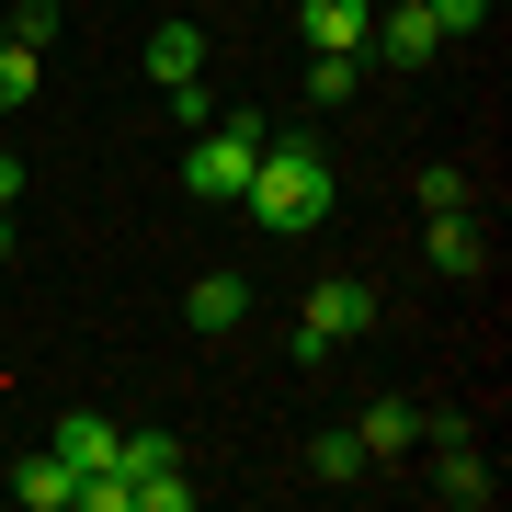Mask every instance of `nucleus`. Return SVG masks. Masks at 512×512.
Segmentation results:
<instances>
[{
  "label": "nucleus",
  "mask_w": 512,
  "mask_h": 512,
  "mask_svg": "<svg viewBox=\"0 0 512 512\" xmlns=\"http://www.w3.org/2000/svg\"><path fill=\"white\" fill-rule=\"evenodd\" d=\"M239 217H251V228H274V239H308V228H330V160H319L308 137H262Z\"/></svg>",
  "instance_id": "1"
},
{
  "label": "nucleus",
  "mask_w": 512,
  "mask_h": 512,
  "mask_svg": "<svg viewBox=\"0 0 512 512\" xmlns=\"http://www.w3.org/2000/svg\"><path fill=\"white\" fill-rule=\"evenodd\" d=\"M376 308H387V296H376L365 274H330V285H308V308H296V365H330L342 342H365V330H376Z\"/></svg>",
  "instance_id": "2"
},
{
  "label": "nucleus",
  "mask_w": 512,
  "mask_h": 512,
  "mask_svg": "<svg viewBox=\"0 0 512 512\" xmlns=\"http://www.w3.org/2000/svg\"><path fill=\"white\" fill-rule=\"evenodd\" d=\"M251 160H262V126H251V114H217V126H194V148H183V194L239 205V194H251Z\"/></svg>",
  "instance_id": "3"
},
{
  "label": "nucleus",
  "mask_w": 512,
  "mask_h": 512,
  "mask_svg": "<svg viewBox=\"0 0 512 512\" xmlns=\"http://www.w3.org/2000/svg\"><path fill=\"white\" fill-rule=\"evenodd\" d=\"M365 46H376V57H387L399 80H410V69H433V57H444V35H433V12H421V0H387V12L365 23Z\"/></svg>",
  "instance_id": "4"
},
{
  "label": "nucleus",
  "mask_w": 512,
  "mask_h": 512,
  "mask_svg": "<svg viewBox=\"0 0 512 512\" xmlns=\"http://www.w3.org/2000/svg\"><path fill=\"white\" fill-rule=\"evenodd\" d=\"M353 444H365V467H399L421 444V410L410 399H365V421H353Z\"/></svg>",
  "instance_id": "5"
},
{
  "label": "nucleus",
  "mask_w": 512,
  "mask_h": 512,
  "mask_svg": "<svg viewBox=\"0 0 512 512\" xmlns=\"http://www.w3.org/2000/svg\"><path fill=\"white\" fill-rule=\"evenodd\" d=\"M46 444H57V456H69L80 478H103V467H114V444H126V421H103V410H69Z\"/></svg>",
  "instance_id": "6"
},
{
  "label": "nucleus",
  "mask_w": 512,
  "mask_h": 512,
  "mask_svg": "<svg viewBox=\"0 0 512 512\" xmlns=\"http://www.w3.org/2000/svg\"><path fill=\"white\" fill-rule=\"evenodd\" d=\"M433 490L456 501V512H478V501H501V478H490V456H478L467 433H444V467H433Z\"/></svg>",
  "instance_id": "7"
},
{
  "label": "nucleus",
  "mask_w": 512,
  "mask_h": 512,
  "mask_svg": "<svg viewBox=\"0 0 512 512\" xmlns=\"http://www.w3.org/2000/svg\"><path fill=\"white\" fill-rule=\"evenodd\" d=\"M183 319L205 330V342H228V330L251 319V285H239V274H194V296H183Z\"/></svg>",
  "instance_id": "8"
},
{
  "label": "nucleus",
  "mask_w": 512,
  "mask_h": 512,
  "mask_svg": "<svg viewBox=\"0 0 512 512\" xmlns=\"http://www.w3.org/2000/svg\"><path fill=\"white\" fill-rule=\"evenodd\" d=\"M12 501H23V512H69V501H80V467L46 444V456H23V467H12Z\"/></svg>",
  "instance_id": "9"
},
{
  "label": "nucleus",
  "mask_w": 512,
  "mask_h": 512,
  "mask_svg": "<svg viewBox=\"0 0 512 512\" xmlns=\"http://www.w3.org/2000/svg\"><path fill=\"white\" fill-rule=\"evenodd\" d=\"M308 46H342V57H365V23H376V0H308Z\"/></svg>",
  "instance_id": "10"
},
{
  "label": "nucleus",
  "mask_w": 512,
  "mask_h": 512,
  "mask_svg": "<svg viewBox=\"0 0 512 512\" xmlns=\"http://www.w3.org/2000/svg\"><path fill=\"white\" fill-rule=\"evenodd\" d=\"M433 274H490V239H478V217H467V205H456V217H433Z\"/></svg>",
  "instance_id": "11"
},
{
  "label": "nucleus",
  "mask_w": 512,
  "mask_h": 512,
  "mask_svg": "<svg viewBox=\"0 0 512 512\" xmlns=\"http://www.w3.org/2000/svg\"><path fill=\"white\" fill-rule=\"evenodd\" d=\"M148 80H205V23H160V35H148Z\"/></svg>",
  "instance_id": "12"
},
{
  "label": "nucleus",
  "mask_w": 512,
  "mask_h": 512,
  "mask_svg": "<svg viewBox=\"0 0 512 512\" xmlns=\"http://www.w3.org/2000/svg\"><path fill=\"white\" fill-rule=\"evenodd\" d=\"M365 92V57H342V46H308V103H353Z\"/></svg>",
  "instance_id": "13"
},
{
  "label": "nucleus",
  "mask_w": 512,
  "mask_h": 512,
  "mask_svg": "<svg viewBox=\"0 0 512 512\" xmlns=\"http://www.w3.org/2000/svg\"><path fill=\"white\" fill-rule=\"evenodd\" d=\"M308 478H330V490H353V478H365V444H353V433H319V444H308Z\"/></svg>",
  "instance_id": "14"
},
{
  "label": "nucleus",
  "mask_w": 512,
  "mask_h": 512,
  "mask_svg": "<svg viewBox=\"0 0 512 512\" xmlns=\"http://www.w3.org/2000/svg\"><path fill=\"white\" fill-rule=\"evenodd\" d=\"M0 35H12V46H57V0H12V12H0Z\"/></svg>",
  "instance_id": "15"
},
{
  "label": "nucleus",
  "mask_w": 512,
  "mask_h": 512,
  "mask_svg": "<svg viewBox=\"0 0 512 512\" xmlns=\"http://www.w3.org/2000/svg\"><path fill=\"white\" fill-rule=\"evenodd\" d=\"M114 467H126V478H160V467H183V444H171V433H126Z\"/></svg>",
  "instance_id": "16"
},
{
  "label": "nucleus",
  "mask_w": 512,
  "mask_h": 512,
  "mask_svg": "<svg viewBox=\"0 0 512 512\" xmlns=\"http://www.w3.org/2000/svg\"><path fill=\"white\" fill-rule=\"evenodd\" d=\"M23 103H35V46L0 35V114H23Z\"/></svg>",
  "instance_id": "17"
},
{
  "label": "nucleus",
  "mask_w": 512,
  "mask_h": 512,
  "mask_svg": "<svg viewBox=\"0 0 512 512\" xmlns=\"http://www.w3.org/2000/svg\"><path fill=\"white\" fill-rule=\"evenodd\" d=\"M137 512H194V478H183V467H160V478H137Z\"/></svg>",
  "instance_id": "18"
},
{
  "label": "nucleus",
  "mask_w": 512,
  "mask_h": 512,
  "mask_svg": "<svg viewBox=\"0 0 512 512\" xmlns=\"http://www.w3.org/2000/svg\"><path fill=\"white\" fill-rule=\"evenodd\" d=\"M421 12H433V35L456 46V35H478V23H490V0H421Z\"/></svg>",
  "instance_id": "19"
},
{
  "label": "nucleus",
  "mask_w": 512,
  "mask_h": 512,
  "mask_svg": "<svg viewBox=\"0 0 512 512\" xmlns=\"http://www.w3.org/2000/svg\"><path fill=\"white\" fill-rule=\"evenodd\" d=\"M467 205V171H421V217H456Z\"/></svg>",
  "instance_id": "20"
},
{
  "label": "nucleus",
  "mask_w": 512,
  "mask_h": 512,
  "mask_svg": "<svg viewBox=\"0 0 512 512\" xmlns=\"http://www.w3.org/2000/svg\"><path fill=\"white\" fill-rule=\"evenodd\" d=\"M0 205H23V160H12V148H0Z\"/></svg>",
  "instance_id": "21"
},
{
  "label": "nucleus",
  "mask_w": 512,
  "mask_h": 512,
  "mask_svg": "<svg viewBox=\"0 0 512 512\" xmlns=\"http://www.w3.org/2000/svg\"><path fill=\"white\" fill-rule=\"evenodd\" d=\"M0 262H12V205H0Z\"/></svg>",
  "instance_id": "22"
}]
</instances>
